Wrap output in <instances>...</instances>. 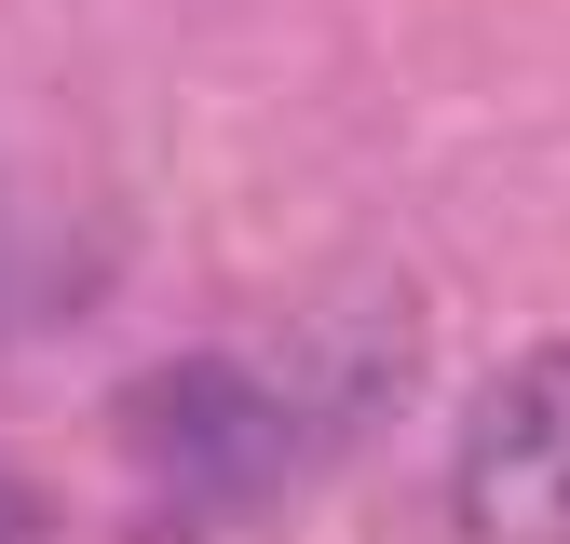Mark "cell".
Listing matches in <instances>:
<instances>
[{
  "label": "cell",
  "mask_w": 570,
  "mask_h": 544,
  "mask_svg": "<svg viewBox=\"0 0 570 544\" xmlns=\"http://www.w3.org/2000/svg\"><path fill=\"white\" fill-rule=\"evenodd\" d=\"M407 368H421V340H407L394 300H326L285 340V422H299V449H353L407 395Z\"/></svg>",
  "instance_id": "3957f363"
},
{
  "label": "cell",
  "mask_w": 570,
  "mask_h": 544,
  "mask_svg": "<svg viewBox=\"0 0 570 544\" xmlns=\"http://www.w3.org/2000/svg\"><path fill=\"white\" fill-rule=\"evenodd\" d=\"M41 531H55V504L28 490V476H14V463H0V544H41Z\"/></svg>",
  "instance_id": "277c9868"
},
{
  "label": "cell",
  "mask_w": 570,
  "mask_h": 544,
  "mask_svg": "<svg viewBox=\"0 0 570 544\" xmlns=\"http://www.w3.org/2000/svg\"><path fill=\"white\" fill-rule=\"evenodd\" d=\"M449 517L462 544H570V340H530L489 368L449 449Z\"/></svg>",
  "instance_id": "6da1fadb"
},
{
  "label": "cell",
  "mask_w": 570,
  "mask_h": 544,
  "mask_svg": "<svg viewBox=\"0 0 570 544\" xmlns=\"http://www.w3.org/2000/svg\"><path fill=\"white\" fill-rule=\"evenodd\" d=\"M109 436L150 463L164 490H190V504H245V490H272V476L299 463L285 395H272L258 368H232V354H177V368H150V381H122Z\"/></svg>",
  "instance_id": "7a4b0ae2"
}]
</instances>
